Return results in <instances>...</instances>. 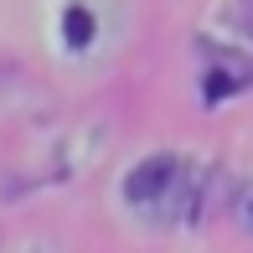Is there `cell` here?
I'll use <instances>...</instances> for the list:
<instances>
[{
  "mask_svg": "<svg viewBox=\"0 0 253 253\" xmlns=\"http://www.w3.org/2000/svg\"><path fill=\"white\" fill-rule=\"evenodd\" d=\"M170 170H176V166H170L166 155H155L150 166H140V170H134V176H129V186H124V191H129L134 202H150L155 191H160V186H166V181H170Z\"/></svg>",
  "mask_w": 253,
  "mask_h": 253,
  "instance_id": "cell-1",
  "label": "cell"
},
{
  "mask_svg": "<svg viewBox=\"0 0 253 253\" xmlns=\"http://www.w3.org/2000/svg\"><path fill=\"white\" fill-rule=\"evenodd\" d=\"M67 42H73V47H88V42H93V21H88L83 5L67 10Z\"/></svg>",
  "mask_w": 253,
  "mask_h": 253,
  "instance_id": "cell-2",
  "label": "cell"
}]
</instances>
